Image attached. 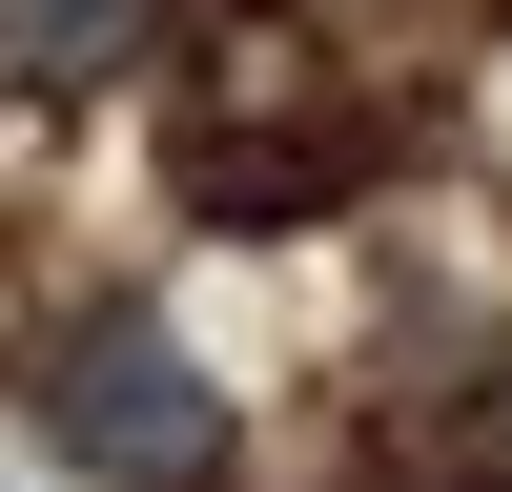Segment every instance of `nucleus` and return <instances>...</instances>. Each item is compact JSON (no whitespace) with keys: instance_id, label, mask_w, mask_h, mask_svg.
I'll list each match as a JSON object with an SVG mask.
<instances>
[{"instance_id":"obj_1","label":"nucleus","mask_w":512,"mask_h":492,"mask_svg":"<svg viewBox=\"0 0 512 492\" xmlns=\"http://www.w3.org/2000/svg\"><path fill=\"white\" fill-rule=\"evenodd\" d=\"M41 431H62L82 472H123V492H205V472H226V390H205L144 308H103V328L41 349Z\"/></svg>"},{"instance_id":"obj_3","label":"nucleus","mask_w":512,"mask_h":492,"mask_svg":"<svg viewBox=\"0 0 512 492\" xmlns=\"http://www.w3.org/2000/svg\"><path fill=\"white\" fill-rule=\"evenodd\" d=\"M185 185L226 205V226H287V205H328V185H349V144H185Z\"/></svg>"},{"instance_id":"obj_2","label":"nucleus","mask_w":512,"mask_h":492,"mask_svg":"<svg viewBox=\"0 0 512 492\" xmlns=\"http://www.w3.org/2000/svg\"><path fill=\"white\" fill-rule=\"evenodd\" d=\"M164 0H0V82H103Z\"/></svg>"},{"instance_id":"obj_4","label":"nucleus","mask_w":512,"mask_h":492,"mask_svg":"<svg viewBox=\"0 0 512 492\" xmlns=\"http://www.w3.org/2000/svg\"><path fill=\"white\" fill-rule=\"evenodd\" d=\"M472 472H512V410H492V431H472Z\"/></svg>"}]
</instances>
